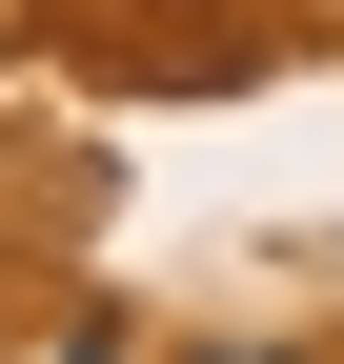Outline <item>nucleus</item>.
Returning <instances> with one entry per match:
<instances>
[{
  "label": "nucleus",
  "instance_id": "nucleus-1",
  "mask_svg": "<svg viewBox=\"0 0 344 364\" xmlns=\"http://www.w3.org/2000/svg\"><path fill=\"white\" fill-rule=\"evenodd\" d=\"M183 364H304V344H183Z\"/></svg>",
  "mask_w": 344,
  "mask_h": 364
},
{
  "label": "nucleus",
  "instance_id": "nucleus-2",
  "mask_svg": "<svg viewBox=\"0 0 344 364\" xmlns=\"http://www.w3.org/2000/svg\"><path fill=\"white\" fill-rule=\"evenodd\" d=\"M61 364H122V324H61Z\"/></svg>",
  "mask_w": 344,
  "mask_h": 364
}]
</instances>
